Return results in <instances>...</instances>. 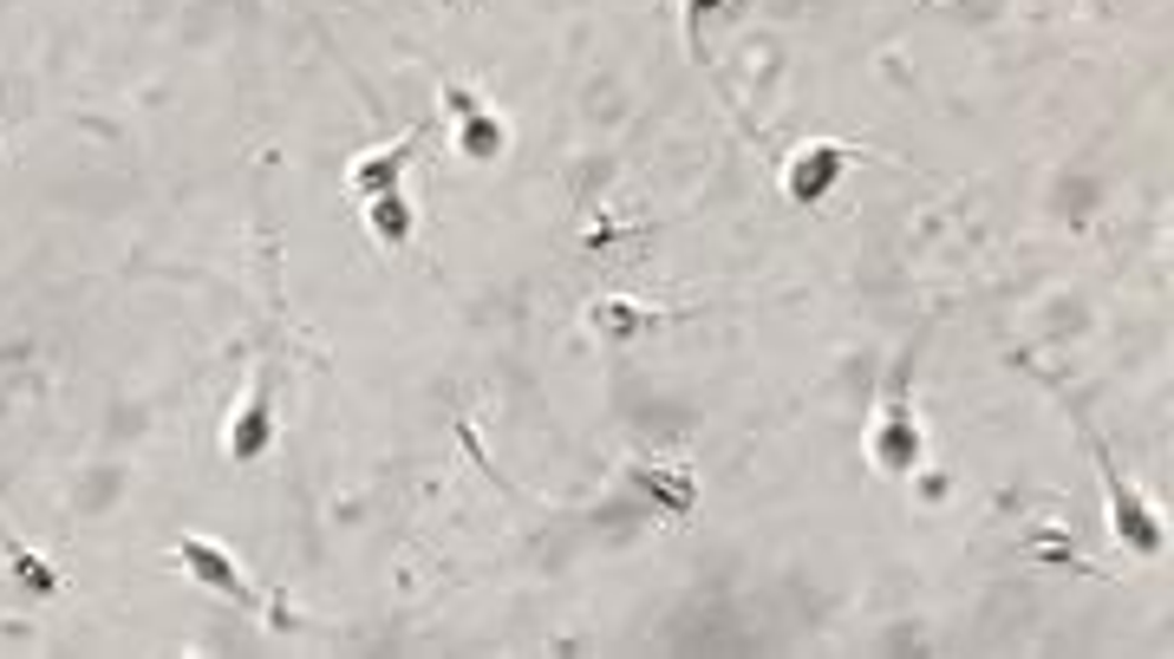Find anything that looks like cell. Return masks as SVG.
I'll use <instances>...</instances> for the list:
<instances>
[{
	"label": "cell",
	"mask_w": 1174,
	"mask_h": 659,
	"mask_svg": "<svg viewBox=\"0 0 1174 659\" xmlns=\"http://www.w3.org/2000/svg\"><path fill=\"white\" fill-rule=\"evenodd\" d=\"M372 222H379V236H385V242H405V229H411L405 197H392V190H385V197H379V209H372Z\"/></svg>",
	"instance_id": "4"
},
{
	"label": "cell",
	"mask_w": 1174,
	"mask_h": 659,
	"mask_svg": "<svg viewBox=\"0 0 1174 659\" xmlns=\"http://www.w3.org/2000/svg\"><path fill=\"white\" fill-rule=\"evenodd\" d=\"M835 163H842V151H829V144L803 151L796 163H790V177H783V183H790V197H796V203H816V197H822V183L835 177Z\"/></svg>",
	"instance_id": "2"
},
{
	"label": "cell",
	"mask_w": 1174,
	"mask_h": 659,
	"mask_svg": "<svg viewBox=\"0 0 1174 659\" xmlns=\"http://www.w3.org/2000/svg\"><path fill=\"white\" fill-rule=\"evenodd\" d=\"M261 445H268V406H249L242 411V425H235V438H229V457H235V463H249V457L261 451Z\"/></svg>",
	"instance_id": "3"
},
{
	"label": "cell",
	"mask_w": 1174,
	"mask_h": 659,
	"mask_svg": "<svg viewBox=\"0 0 1174 659\" xmlns=\"http://www.w3.org/2000/svg\"><path fill=\"white\" fill-rule=\"evenodd\" d=\"M399 163H405V151H385L379 163H359V190H392V177H399Z\"/></svg>",
	"instance_id": "5"
},
{
	"label": "cell",
	"mask_w": 1174,
	"mask_h": 659,
	"mask_svg": "<svg viewBox=\"0 0 1174 659\" xmlns=\"http://www.w3.org/2000/svg\"><path fill=\"white\" fill-rule=\"evenodd\" d=\"M177 556L197 568V581H209V588H222V595H235V601H249V588H242V575H235V561L222 556L215 542H197V536H183L177 542Z\"/></svg>",
	"instance_id": "1"
}]
</instances>
